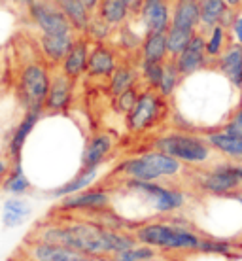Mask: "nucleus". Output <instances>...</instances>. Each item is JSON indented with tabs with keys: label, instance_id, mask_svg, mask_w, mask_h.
Listing matches in <instances>:
<instances>
[{
	"label": "nucleus",
	"instance_id": "1",
	"mask_svg": "<svg viewBox=\"0 0 242 261\" xmlns=\"http://www.w3.org/2000/svg\"><path fill=\"white\" fill-rule=\"evenodd\" d=\"M29 239L63 244L68 248L85 252V254L108 255V257L137 242L132 231L108 227L93 218H87V220L63 218L55 222H46L34 229V233Z\"/></svg>",
	"mask_w": 242,
	"mask_h": 261
},
{
	"label": "nucleus",
	"instance_id": "2",
	"mask_svg": "<svg viewBox=\"0 0 242 261\" xmlns=\"http://www.w3.org/2000/svg\"><path fill=\"white\" fill-rule=\"evenodd\" d=\"M132 235L138 242L148 244L159 252L169 254H193L199 252L203 233L193 222L180 214L167 216L163 220H148L132 227Z\"/></svg>",
	"mask_w": 242,
	"mask_h": 261
},
{
	"label": "nucleus",
	"instance_id": "3",
	"mask_svg": "<svg viewBox=\"0 0 242 261\" xmlns=\"http://www.w3.org/2000/svg\"><path fill=\"white\" fill-rule=\"evenodd\" d=\"M118 193L137 199L144 210V222L155 218L180 214L187 202L190 195L170 182H140V180H119Z\"/></svg>",
	"mask_w": 242,
	"mask_h": 261
},
{
	"label": "nucleus",
	"instance_id": "4",
	"mask_svg": "<svg viewBox=\"0 0 242 261\" xmlns=\"http://www.w3.org/2000/svg\"><path fill=\"white\" fill-rule=\"evenodd\" d=\"M185 174V165L159 150H148L132 157H125L114 169V176L119 180H140V182H174Z\"/></svg>",
	"mask_w": 242,
	"mask_h": 261
},
{
	"label": "nucleus",
	"instance_id": "5",
	"mask_svg": "<svg viewBox=\"0 0 242 261\" xmlns=\"http://www.w3.org/2000/svg\"><path fill=\"white\" fill-rule=\"evenodd\" d=\"M151 148L178 159L185 167L203 169L214 163L216 151L212 150L204 135H197L190 130H170L159 135L151 140Z\"/></svg>",
	"mask_w": 242,
	"mask_h": 261
},
{
	"label": "nucleus",
	"instance_id": "6",
	"mask_svg": "<svg viewBox=\"0 0 242 261\" xmlns=\"http://www.w3.org/2000/svg\"><path fill=\"white\" fill-rule=\"evenodd\" d=\"M193 184L201 193L208 197H225L242 190V163L236 161H214L203 167L193 176Z\"/></svg>",
	"mask_w": 242,
	"mask_h": 261
},
{
	"label": "nucleus",
	"instance_id": "7",
	"mask_svg": "<svg viewBox=\"0 0 242 261\" xmlns=\"http://www.w3.org/2000/svg\"><path fill=\"white\" fill-rule=\"evenodd\" d=\"M51 85V72L46 61H31L19 72L17 93L25 110L46 112V98Z\"/></svg>",
	"mask_w": 242,
	"mask_h": 261
},
{
	"label": "nucleus",
	"instance_id": "8",
	"mask_svg": "<svg viewBox=\"0 0 242 261\" xmlns=\"http://www.w3.org/2000/svg\"><path fill=\"white\" fill-rule=\"evenodd\" d=\"M169 98L161 97L155 89L140 91L138 100L127 116H125V127L132 135H144L148 130L161 125L169 114Z\"/></svg>",
	"mask_w": 242,
	"mask_h": 261
},
{
	"label": "nucleus",
	"instance_id": "9",
	"mask_svg": "<svg viewBox=\"0 0 242 261\" xmlns=\"http://www.w3.org/2000/svg\"><path fill=\"white\" fill-rule=\"evenodd\" d=\"M26 13L40 34H78L55 0H31Z\"/></svg>",
	"mask_w": 242,
	"mask_h": 261
},
{
	"label": "nucleus",
	"instance_id": "10",
	"mask_svg": "<svg viewBox=\"0 0 242 261\" xmlns=\"http://www.w3.org/2000/svg\"><path fill=\"white\" fill-rule=\"evenodd\" d=\"M112 208V190L106 186H97V188H87L84 191H78L74 195L63 197L59 201L57 210L63 214H100L104 210Z\"/></svg>",
	"mask_w": 242,
	"mask_h": 261
},
{
	"label": "nucleus",
	"instance_id": "11",
	"mask_svg": "<svg viewBox=\"0 0 242 261\" xmlns=\"http://www.w3.org/2000/svg\"><path fill=\"white\" fill-rule=\"evenodd\" d=\"M23 255L26 261H112L108 255H93L79 250L68 248L63 244L29 239L23 248Z\"/></svg>",
	"mask_w": 242,
	"mask_h": 261
},
{
	"label": "nucleus",
	"instance_id": "12",
	"mask_svg": "<svg viewBox=\"0 0 242 261\" xmlns=\"http://www.w3.org/2000/svg\"><path fill=\"white\" fill-rule=\"evenodd\" d=\"M172 0H144L137 21L142 33H167L172 23Z\"/></svg>",
	"mask_w": 242,
	"mask_h": 261
},
{
	"label": "nucleus",
	"instance_id": "13",
	"mask_svg": "<svg viewBox=\"0 0 242 261\" xmlns=\"http://www.w3.org/2000/svg\"><path fill=\"white\" fill-rule=\"evenodd\" d=\"M176 66L183 78H190L193 74L206 70L212 66L208 55H206V38L204 34L197 33L193 38L190 40V44L183 47V51L174 57Z\"/></svg>",
	"mask_w": 242,
	"mask_h": 261
},
{
	"label": "nucleus",
	"instance_id": "14",
	"mask_svg": "<svg viewBox=\"0 0 242 261\" xmlns=\"http://www.w3.org/2000/svg\"><path fill=\"white\" fill-rule=\"evenodd\" d=\"M44 112L40 110H26L25 116L21 118L17 127L12 130L10 140H8V157L13 163H23V150L26 146V140L33 135V130L36 129V125L40 123Z\"/></svg>",
	"mask_w": 242,
	"mask_h": 261
},
{
	"label": "nucleus",
	"instance_id": "15",
	"mask_svg": "<svg viewBox=\"0 0 242 261\" xmlns=\"http://www.w3.org/2000/svg\"><path fill=\"white\" fill-rule=\"evenodd\" d=\"M72 98H74V80H70L61 70L53 72L51 85H49V93H47L44 110L49 112V114L66 112L70 108V105H72Z\"/></svg>",
	"mask_w": 242,
	"mask_h": 261
},
{
	"label": "nucleus",
	"instance_id": "16",
	"mask_svg": "<svg viewBox=\"0 0 242 261\" xmlns=\"http://www.w3.org/2000/svg\"><path fill=\"white\" fill-rule=\"evenodd\" d=\"M212 68L218 70L236 91H242V46L231 40L225 51L212 63Z\"/></svg>",
	"mask_w": 242,
	"mask_h": 261
},
{
	"label": "nucleus",
	"instance_id": "17",
	"mask_svg": "<svg viewBox=\"0 0 242 261\" xmlns=\"http://www.w3.org/2000/svg\"><path fill=\"white\" fill-rule=\"evenodd\" d=\"M89 51H91V42L85 38L84 34H78L76 40L72 42L70 49H68V53L65 55L63 63L59 65V70L76 82V80L82 78L87 72Z\"/></svg>",
	"mask_w": 242,
	"mask_h": 261
},
{
	"label": "nucleus",
	"instance_id": "18",
	"mask_svg": "<svg viewBox=\"0 0 242 261\" xmlns=\"http://www.w3.org/2000/svg\"><path fill=\"white\" fill-rule=\"evenodd\" d=\"M116 146V140L108 133H95L91 138H87L84 146L82 157H79V169H95L100 167L110 157L112 150Z\"/></svg>",
	"mask_w": 242,
	"mask_h": 261
},
{
	"label": "nucleus",
	"instance_id": "19",
	"mask_svg": "<svg viewBox=\"0 0 242 261\" xmlns=\"http://www.w3.org/2000/svg\"><path fill=\"white\" fill-rule=\"evenodd\" d=\"M119 57L118 51L112 49L106 44H93L89 51V63H87V76L89 78H110L112 72L118 68Z\"/></svg>",
	"mask_w": 242,
	"mask_h": 261
},
{
	"label": "nucleus",
	"instance_id": "20",
	"mask_svg": "<svg viewBox=\"0 0 242 261\" xmlns=\"http://www.w3.org/2000/svg\"><path fill=\"white\" fill-rule=\"evenodd\" d=\"M78 34H40L38 46L42 57L49 66H57L63 63L65 55L68 53L72 42Z\"/></svg>",
	"mask_w": 242,
	"mask_h": 261
},
{
	"label": "nucleus",
	"instance_id": "21",
	"mask_svg": "<svg viewBox=\"0 0 242 261\" xmlns=\"http://www.w3.org/2000/svg\"><path fill=\"white\" fill-rule=\"evenodd\" d=\"M204 137H206L208 144L212 146V150L216 151V153L223 155L225 159L242 163V137L231 135L227 130H223L222 127L206 130Z\"/></svg>",
	"mask_w": 242,
	"mask_h": 261
},
{
	"label": "nucleus",
	"instance_id": "22",
	"mask_svg": "<svg viewBox=\"0 0 242 261\" xmlns=\"http://www.w3.org/2000/svg\"><path fill=\"white\" fill-rule=\"evenodd\" d=\"M201 21V8L199 0H176L172 6V27L185 29V31H199Z\"/></svg>",
	"mask_w": 242,
	"mask_h": 261
},
{
	"label": "nucleus",
	"instance_id": "23",
	"mask_svg": "<svg viewBox=\"0 0 242 261\" xmlns=\"http://www.w3.org/2000/svg\"><path fill=\"white\" fill-rule=\"evenodd\" d=\"M33 216V206L31 202L23 199V197H12L8 199L2 208H0V220L4 227H19Z\"/></svg>",
	"mask_w": 242,
	"mask_h": 261
},
{
	"label": "nucleus",
	"instance_id": "24",
	"mask_svg": "<svg viewBox=\"0 0 242 261\" xmlns=\"http://www.w3.org/2000/svg\"><path fill=\"white\" fill-rule=\"evenodd\" d=\"M170 59L169 47H167V33H148L144 36L138 63H165Z\"/></svg>",
	"mask_w": 242,
	"mask_h": 261
},
{
	"label": "nucleus",
	"instance_id": "25",
	"mask_svg": "<svg viewBox=\"0 0 242 261\" xmlns=\"http://www.w3.org/2000/svg\"><path fill=\"white\" fill-rule=\"evenodd\" d=\"M98 170H100V167H95V169H79L68 182L61 184L57 188H53V190L49 191V195L55 197V199H63V197L74 195V193H78V191H84V190H87V188H91L93 184L98 180Z\"/></svg>",
	"mask_w": 242,
	"mask_h": 261
},
{
	"label": "nucleus",
	"instance_id": "26",
	"mask_svg": "<svg viewBox=\"0 0 242 261\" xmlns=\"http://www.w3.org/2000/svg\"><path fill=\"white\" fill-rule=\"evenodd\" d=\"M138 80H140V70H137L132 65L129 63L118 65V68L108 78V93L112 97H118L119 93L127 91L131 87H138Z\"/></svg>",
	"mask_w": 242,
	"mask_h": 261
},
{
	"label": "nucleus",
	"instance_id": "27",
	"mask_svg": "<svg viewBox=\"0 0 242 261\" xmlns=\"http://www.w3.org/2000/svg\"><path fill=\"white\" fill-rule=\"evenodd\" d=\"M55 2L63 10V13L68 17L70 25L74 27V31L85 36V31H87V25H89V19H91L93 13L85 8L84 2L82 0H55Z\"/></svg>",
	"mask_w": 242,
	"mask_h": 261
},
{
	"label": "nucleus",
	"instance_id": "28",
	"mask_svg": "<svg viewBox=\"0 0 242 261\" xmlns=\"http://www.w3.org/2000/svg\"><path fill=\"white\" fill-rule=\"evenodd\" d=\"M199 8H201V21H199V31L206 36L216 25H220L223 12L227 10V2L225 0H199Z\"/></svg>",
	"mask_w": 242,
	"mask_h": 261
},
{
	"label": "nucleus",
	"instance_id": "29",
	"mask_svg": "<svg viewBox=\"0 0 242 261\" xmlns=\"http://www.w3.org/2000/svg\"><path fill=\"white\" fill-rule=\"evenodd\" d=\"M199 252L201 254L223 255V257H235V255H238L242 252V246L236 241H233V239L204 235Z\"/></svg>",
	"mask_w": 242,
	"mask_h": 261
},
{
	"label": "nucleus",
	"instance_id": "30",
	"mask_svg": "<svg viewBox=\"0 0 242 261\" xmlns=\"http://www.w3.org/2000/svg\"><path fill=\"white\" fill-rule=\"evenodd\" d=\"M2 190L12 197H23L33 190V182H31V178L26 176L25 169H23V163L12 165L10 174H8L4 184H2Z\"/></svg>",
	"mask_w": 242,
	"mask_h": 261
},
{
	"label": "nucleus",
	"instance_id": "31",
	"mask_svg": "<svg viewBox=\"0 0 242 261\" xmlns=\"http://www.w3.org/2000/svg\"><path fill=\"white\" fill-rule=\"evenodd\" d=\"M97 13L104 21H108L114 29L125 25L132 17L129 8L123 4V0H100V6H98Z\"/></svg>",
	"mask_w": 242,
	"mask_h": 261
},
{
	"label": "nucleus",
	"instance_id": "32",
	"mask_svg": "<svg viewBox=\"0 0 242 261\" xmlns=\"http://www.w3.org/2000/svg\"><path fill=\"white\" fill-rule=\"evenodd\" d=\"M182 82H183V76L180 74V70H178L176 61L172 59V57L165 61L163 78H161V82H159V87H157L159 95H161V97H165V98L174 97V95L178 93V89H180Z\"/></svg>",
	"mask_w": 242,
	"mask_h": 261
},
{
	"label": "nucleus",
	"instance_id": "33",
	"mask_svg": "<svg viewBox=\"0 0 242 261\" xmlns=\"http://www.w3.org/2000/svg\"><path fill=\"white\" fill-rule=\"evenodd\" d=\"M146 34H140L138 31H135L131 27V19L127 21L125 25L118 27V36H116V44L118 49L123 53H140L142 42H144Z\"/></svg>",
	"mask_w": 242,
	"mask_h": 261
},
{
	"label": "nucleus",
	"instance_id": "34",
	"mask_svg": "<svg viewBox=\"0 0 242 261\" xmlns=\"http://www.w3.org/2000/svg\"><path fill=\"white\" fill-rule=\"evenodd\" d=\"M206 55H208L210 63H214V61L225 51V47L229 46L231 42V34H229V29H225L222 25H216L210 33H206ZM212 68V66H210Z\"/></svg>",
	"mask_w": 242,
	"mask_h": 261
},
{
	"label": "nucleus",
	"instance_id": "35",
	"mask_svg": "<svg viewBox=\"0 0 242 261\" xmlns=\"http://www.w3.org/2000/svg\"><path fill=\"white\" fill-rule=\"evenodd\" d=\"M159 257V250L151 248L142 242H135L132 246L121 250L112 255V261H155Z\"/></svg>",
	"mask_w": 242,
	"mask_h": 261
},
{
	"label": "nucleus",
	"instance_id": "36",
	"mask_svg": "<svg viewBox=\"0 0 242 261\" xmlns=\"http://www.w3.org/2000/svg\"><path fill=\"white\" fill-rule=\"evenodd\" d=\"M114 27L104 21L98 13H93L91 19H89V25H87V31H85V38L93 42V44H106L108 40H112L114 36Z\"/></svg>",
	"mask_w": 242,
	"mask_h": 261
},
{
	"label": "nucleus",
	"instance_id": "37",
	"mask_svg": "<svg viewBox=\"0 0 242 261\" xmlns=\"http://www.w3.org/2000/svg\"><path fill=\"white\" fill-rule=\"evenodd\" d=\"M195 34H197L195 31H185V29H178V27L170 25V29L167 31V47H169L170 57H172V59L178 57Z\"/></svg>",
	"mask_w": 242,
	"mask_h": 261
},
{
	"label": "nucleus",
	"instance_id": "38",
	"mask_svg": "<svg viewBox=\"0 0 242 261\" xmlns=\"http://www.w3.org/2000/svg\"><path fill=\"white\" fill-rule=\"evenodd\" d=\"M138 66H140V78L144 80L146 87L157 91L159 82L163 78L165 63H138Z\"/></svg>",
	"mask_w": 242,
	"mask_h": 261
},
{
	"label": "nucleus",
	"instance_id": "39",
	"mask_svg": "<svg viewBox=\"0 0 242 261\" xmlns=\"http://www.w3.org/2000/svg\"><path fill=\"white\" fill-rule=\"evenodd\" d=\"M138 87H131V89H127V91L119 93L118 97H114V106H116V112H119L121 116H127L129 112L135 108L138 100Z\"/></svg>",
	"mask_w": 242,
	"mask_h": 261
},
{
	"label": "nucleus",
	"instance_id": "40",
	"mask_svg": "<svg viewBox=\"0 0 242 261\" xmlns=\"http://www.w3.org/2000/svg\"><path fill=\"white\" fill-rule=\"evenodd\" d=\"M223 130H227L231 135H236V137H242V91L240 97H238V102H236V108L233 110V114L229 116V119L223 123Z\"/></svg>",
	"mask_w": 242,
	"mask_h": 261
},
{
	"label": "nucleus",
	"instance_id": "41",
	"mask_svg": "<svg viewBox=\"0 0 242 261\" xmlns=\"http://www.w3.org/2000/svg\"><path fill=\"white\" fill-rule=\"evenodd\" d=\"M229 34H231V40H235V42H238L242 46V12L240 10L236 12V17L229 29Z\"/></svg>",
	"mask_w": 242,
	"mask_h": 261
},
{
	"label": "nucleus",
	"instance_id": "42",
	"mask_svg": "<svg viewBox=\"0 0 242 261\" xmlns=\"http://www.w3.org/2000/svg\"><path fill=\"white\" fill-rule=\"evenodd\" d=\"M12 165H13V161L10 157L0 155V190H2V184H4L6 176L10 174V170H12Z\"/></svg>",
	"mask_w": 242,
	"mask_h": 261
},
{
	"label": "nucleus",
	"instance_id": "43",
	"mask_svg": "<svg viewBox=\"0 0 242 261\" xmlns=\"http://www.w3.org/2000/svg\"><path fill=\"white\" fill-rule=\"evenodd\" d=\"M123 4L129 8V12H131L132 17H137L138 12L142 10V4H144V0H123Z\"/></svg>",
	"mask_w": 242,
	"mask_h": 261
},
{
	"label": "nucleus",
	"instance_id": "44",
	"mask_svg": "<svg viewBox=\"0 0 242 261\" xmlns=\"http://www.w3.org/2000/svg\"><path fill=\"white\" fill-rule=\"evenodd\" d=\"M225 2H227V6L235 8V10H240L242 6V0H225Z\"/></svg>",
	"mask_w": 242,
	"mask_h": 261
}]
</instances>
